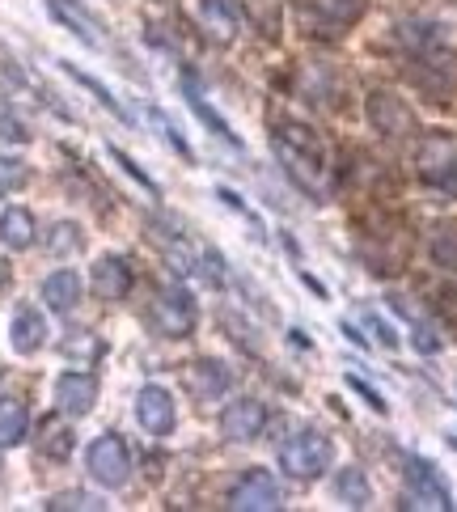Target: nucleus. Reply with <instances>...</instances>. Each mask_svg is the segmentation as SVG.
<instances>
[{"mask_svg": "<svg viewBox=\"0 0 457 512\" xmlns=\"http://www.w3.org/2000/svg\"><path fill=\"white\" fill-rule=\"evenodd\" d=\"M271 144H276V157L284 161L288 178L297 182V187L314 199V204H322L326 195H331V170H326V149L318 136H309V127H284V132L271 136Z\"/></svg>", "mask_w": 457, "mask_h": 512, "instance_id": "nucleus-1", "label": "nucleus"}, {"mask_svg": "<svg viewBox=\"0 0 457 512\" xmlns=\"http://www.w3.org/2000/svg\"><path fill=\"white\" fill-rule=\"evenodd\" d=\"M331 457L335 445L322 432H297L288 445H280V466L292 479H318V474L331 470Z\"/></svg>", "mask_w": 457, "mask_h": 512, "instance_id": "nucleus-2", "label": "nucleus"}, {"mask_svg": "<svg viewBox=\"0 0 457 512\" xmlns=\"http://www.w3.org/2000/svg\"><path fill=\"white\" fill-rule=\"evenodd\" d=\"M85 466H89V479L106 491H119L127 479H132V453H127L123 436H115V432H106L89 445Z\"/></svg>", "mask_w": 457, "mask_h": 512, "instance_id": "nucleus-3", "label": "nucleus"}, {"mask_svg": "<svg viewBox=\"0 0 457 512\" xmlns=\"http://www.w3.org/2000/svg\"><path fill=\"white\" fill-rule=\"evenodd\" d=\"M149 318H153V326H157V335H166V339L191 335V331H195V301H191V292L178 288V284L157 288Z\"/></svg>", "mask_w": 457, "mask_h": 512, "instance_id": "nucleus-4", "label": "nucleus"}, {"mask_svg": "<svg viewBox=\"0 0 457 512\" xmlns=\"http://www.w3.org/2000/svg\"><path fill=\"white\" fill-rule=\"evenodd\" d=\"M229 508L237 512H271L280 508V483L271 470H246L229 491Z\"/></svg>", "mask_w": 457, "mask_h": 512, "instance_id": "nucleus-5", "label": "nucleus"}, {"mask_svg": "<svg viewBox=\"0 0 457 512\" xmlns=\"http://www.w3.org/2000/svg\"><path fill=\"white\" fill-rule=\"evenodd\" d=\"M364 115H369V123L377 127L381 136H411L415 132V115L411 106L386 94V89H377V94H369V102H364Z\"/></svg>", "mask_w": 457, "mask_h": 512, "instance_id": "nucleus-6", "label": "nucleus"}, {"mask_svg": "<svg viewBox=\"0 0 457 512\" xmlns=\"http://www.w3.org/2000/svg\"><path fill=\"white\" fill-rule=\"evenodd\" d=\"M136 419H140V428L149 432V436H166L174 432V398L170 390H161V386H144L136 394Z\"/></svg>", "mask_w": 457, "mask_h": 512, "instance_id": "nucleus-7", "label": "nucleus"}, {"mask_svg": "<svg viewBox=\"0 0 457 512\" xmlns=\"http://www.w3.org/2000/svg\"><path fill=\"white\" fill-rule=\"evenodd\" d=\"M263 419H267V411H263L259 398H237L221 415V436L225 441H254L263 428Z\"/></svg>", "mask_w": 457, "mask_h": 512, "instance_id": "nucleus-8", "label": "nucleus"}, {"mask_svg": "<svg viewBox=\"0 0 457 512\" xmlns=\"http://www.w3.org/2000/svg\"><path fill=\"white\" fill-rule=\"evenodd\" d=\"M419 170H424V178L436 182V187L457 191V144L453 140H428L424 149H419Z\"/></svg>", "mask_w": 457, "mask_h": 512, "instance_id": "nucleus-9", "label": "nucleus"}, {"mask_svg": "<svg viewBox=\"0 0 457 512\" xmlns=\"http://www.w3.org/2000/svg\"><path fill=\"white\" fill-rule=\"evenodd\" d=\"M94 402H98V377H89V373H64L56 381V407L64 415H89L94 411Z\"/></svg>", "mask_w": 457, "mask_h": 512, "instance_id": "nucleus-10", "label": "nucleus"}, {"mask_svg": "<svg viewBox=\"0 0 457 512\" xmlns=\"http://www.w3.org/2000/svg\"><path fill=\"white\" fill-rule=\"evenodd\" d=\"M407 487H411V496L419 504H428V508H453L449 487L441 483V474H436L424 462V457H407Z\"/></svg>", "mask_w": 457, "mask_h": 512, "instance_id": "nucleus-11", "label": "nucleus"}, {"mask_svg": "<svg viewBox=\"0 0 457 512\" xmlns=\"http://www.w3.org/2000/svg\"><path fill=\"white\" fill-rule=\"evenodd\" d=\"M89 288H94L102 301H123L127 288H132V267H127L119 254H102L94 263V276H89Z\"/></svg>", "mask_w": 457, "mask_h": 512, "instance_id": "nucleus-12", "label": "nucleus"}, {"mask_svg": "<svg viewBox=\"0 0 457 512\" xmlns=\"http://www.w3.org/2000/svg\"><path fill=\"white\" fill-rule=\"evenodd\" d=\"M199 26L216 43H233L242 30V9H237V0H199Z\"/></svg>", "mask_w": 457, "mask_h": 512, "instance_id": "nucleus-13", "label": "nucleus"}, {"mask_svg": "<svg viewBox=\"0 0 457 512\" xmlns=\"http://www.w3.org/2000/svg\"><path fill=\"white\" fill-rule=\"evenodd\" d=\"M229 386H233V373L225 369L221 360H195L191 369H187V390H191L199 402L221 398Z\"/></svg>", "mask_w": 457, "mask_h": 512, "instance_id": "nucleus-14", "label": "nucleus"}, {"mask_svg": "<svg viewBox=\"0 0 457 512\" xmlns=\"http://www.w3.org/2000/svg\"><path fill=\"white\" fill-rule=\"evenodd\" d=\"M43 343H47V322H43V314H39V309H30V305H22V309L13 314V352L34 356Z\"/></svg>", "mask_w": 457, "mask_h": 512, "instance_id": "nucleus-15", "label": "nucleus"}, {"mask_svg": "<svg viewBox=\"0 0 457 512\" xmlns=\"http://www.w3.org/2000/svg\"><path fill=\"white\" fill-rule=\"evenodd\" d=\"M43 301L56 314H72V305L81 301V276L77 271H51L43 280Z\"/></svg>", "mask_w": 457, "mask_h": 512, "instance_id": "nucleus-16", "label": "nucleus"}, {"mask_svg": "<svg viewBox=\"0 0 457 512\" xmlns=\"http://www.w3.org/2000/svg\"><path fill=\"white\" fill-rule=\"evenodd\" d=\"M51 13L60 17V22H68L72 26V34H81V39L89 43V47H102V34H98V22L89 17L77 0H51Z\"/></svg>", "mask_w": 457, "mask_h": 512, "instance_id": "nucleus-17", "label": "nucleus"}, {"mask_svg": "<svg viewBox=\"0 0 457 512\" xmlns=\"http://www.w3.org/2000/svg\"><path fill=\"white\" fill-rule=\"evenodd\" d=\"M0 242H5L9 250L34 246V216L26 208H9L5 216H0Z\"/></svg>", "mask_w": 457, "mask_h": 512, "instance_id": "nucleus-18", "label": "nucleus"}, {"mask_svg": "<svg viewBox=\"0 0 457 512\" xmlns=\"http://www.w3.org/2000/svg\"><path fill=\"white\" fill-rule=\"evenodd\" d=\"M26 428H30V415H26L22 402H17V398H0V449H9V445L22 441Z\"/></svg>", "mask_w": 457, "mask_h": 512, "instance_id": "nucleus-19", "label": "nucleus"}, {"mask_svg": "<svg viewBox=\"0 0 457 512\" xmlns=\"http://www.w3.org/2000/svg\"><path fill=\"white\" fill-rule=\"evenodd\" d=\"M60 68H64V72H68V77H72V81H77V85H85V89H89V94H94V98H98V102H102V106H106V111H111L115 119H123V123H132V115H127V106H123V102H119V98H115V94H111V89H106V85H102L98 77H89V72H81L77 64H68V60H60Z\"/></svg>", "mask_w": 457, "mask_h": 512, "instance_id": "nucleus-20", "label": "nucleus"}, {"mask_svg": "<svg viewBox=\"0 0 457 512\" xmlns=\"http://www.w3.org/2000/svg\"><path fill=\"white\" fill-rule=\"evenodd\" d=\"M335 496H339L347 508H364V504L373 500V487H369V479H364L356 466H347V470L335 474Z\"/></svg>", "mask_w": 457, "mask_h": 512, "instance_id": "nucleus-21", "label": "nucleus"}, {"mask_svg": "<svg viewBox=\"0 0 457 512\" xmlns=\"http://www.w3.org/2000/svg\"><path fill=\"white\" fill-rule=\"evenodd\" d=\"M187 106H191V111H195L199 119H204V123L212 127V136H221V140H229V144H233V149H242V140H237V136L229 132V123H225L221 115H216V111H212V106L204 102V94H199V89H195L191 81H187Z\"/></svg>", "mask_w": 457, "mask_h": 512, "instance_id": "nucleus-22", "label": "nucleus"}, {"mask_svg": "<svg viewBox=\"0 0 457 512\" xmlns=\"http://www.w3.org/2000/svg\"><path fill=\"white\" fill-rule=\"evenodd\" d=\"M77 250H81V229H77V225H72V221L51 225V233H47V254L64 259V254H77Z\"/></svg>", "mask_w": 457, "mask_h": 512, "instance_id": "nucleus-23", "label": "nucleus"}, {"mask_svg": "<svg viewBox=\"0 0 457 512\" xmlns=\"http://www.w3.org/2000/svg\"><path fill=\"white\" fill-rule=\"evenodd\" d=\"M314 9L326 17V22L347 26V22H356V17L364 13V0H314Z\"/></svg>", "mask_w": 457, "mask_h": 512, "instance_id": "nucleus-24", "label": "nucleus"}, {"mask_svg": "<svg viewBox=\"0 0 457 512\" xmlns=\"http://www.w3.org/2000/svg\"><path fill=\"white\" fill-rule=\"evenodd\" d=\"M432 259L441 263L445 271H457V225L436 229V237H432Z\"/></svg>", "mask_w": 457, "mask_h": 512, "instance_id": "nucleus-25", "label": "nucleus"}, {"mask_svg": "<svg viewBox=\"0 0 457 512\" xmlns=\"http://www.w3.org/2000/svg\"><path fill=\"white\" fill-rule=\"evenodd\" d=\"M26 178H30V170H26L22 157H0V199L13 195V191H22Z\"/></svg>", "mask_w": 457, "mask_h": 512, "instance_id": "nucleus-26", "label": "nucleus"}, {"mask_svg": "<svg viewBox=\"0 0 457 512\" xmlns=\"http://www.w3.org/2000/svg\"><path fill=\"white\" fill-rule=\"evenodd\" d=\"M347 386H352V390H356V394H360L364 402H369V407H373L377 415H386V411H390V402H386V398H381V390H373V386H369V381H360L356 373H347Z\"/></svg>", "mask_w": 457, "mask_h": 512, "instance_id": "nucleus-27", "label": "nucleus"}, {"mask_svg": "<svg viewBox=\"0 0 457 512\" xmlns=\"http://www.w3.org/2000/svg\"><path fill=\"white\" fill-rule=\"evenodd\" d=\"M0 140H30V132H26V123L17 119L5 102H0Z\"/></svg>", "mask_w": 457, "mask_h": 512, "instance_id": "nucleus-28", "label": "nucleus"}, {"mask_svg": "<svg viewBox=\"0 0 457 512\" xmlns=\"http://www.w3.org/2000/svg\"><path fill=\"white\" fill-rule=\"evenodd\" d=\"M360 318H364V326H369V331L377 335L381 347H398V331H394V326L381 318V314H360Z\"/></svg>", "mask_w": 457, "mask_h": 512, "instance_id": "nucleus-29", "label": "nucleus"}, {"mask_svg": "<svg viewBox=\"0 0 457 512\" xmlns=\"http://www.w3.org/2000/svg\"><path fill=\"white\" fill-rule=\"evenodd\" d=\"M111 157H115V161H119V166H123L127 174H132V178L140 182V187H144V191H149V195H157V182H153L149 174H144V170H140V166H136V161H132V157H127L123 149H111Z\"/></svg>", "mask_w": 457, "mask_h": 512, "instance_id": "nucleus-30", "label": "nucleus"}, {"mask_svg": "<svg viewBox=\"0 0 457 512\" xmlns=\"http://www.w3.org/2000/svg\"><path fill=\"white\" fill-rule=\"evenodd\" d=\"M47 508H102L94 496H85V491H64V496H51Z\"/></svg>", "mask_w": 457, "mask_h": 512, "instance_id": "nucleus-31", "label": "nucleus"}, {"mask_svg": "<svg viewBox=\"0 0 457 512\" xmlns=\"http://www.w3.org/2000/svg\"><path fill=\"white\" fill-rule=\"evenodd\" d=\"M68 449H72V436H68L64 428H51V432H47V441H43V453H51V457H68Z\"/></svg>", "mask_w": 457, "mask_h": 512, "instance_id": "nucleus-32", "label": "nucleus"}, {"mask_svg": "<svg viewBox=\"0 0 457 512\" xmlns=\"http://www.w3.org/2000/svg\"><path fill=\"white\" fill-rule=\"evenodd\" d=\"M5 284H9V271H5V267H0V288H5Z\"/></svg>", "mask_w": 457, "mask_h": 512, "instance_id": "nucleus-33", "label": "nucleus"}]
</instances>
